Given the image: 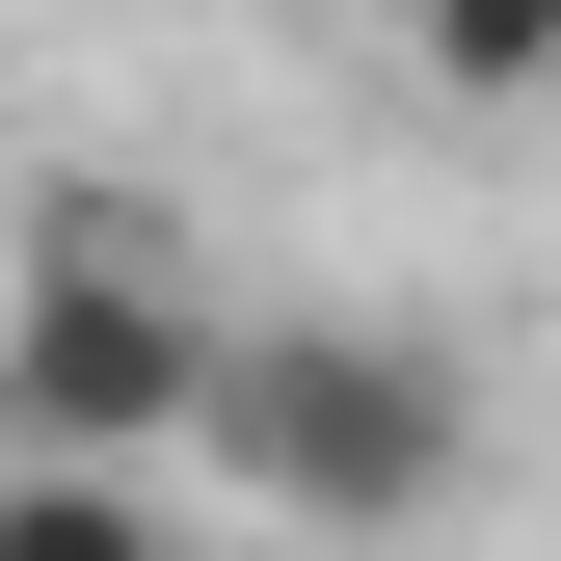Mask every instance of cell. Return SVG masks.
<instances>
[{
	"label": "cell",
	"instance_id": "7a4b0ae2",
	"mask_svg": "<svg viewBox=\"0 0 561 561\" xmlns=\"http://www.w3.org/2000/svg\"><path fill=\"white\" fill-rule=\"evenodd\" d=\"M215 295L134 241V187H54V241L0 267V455H187Z\"/></svg>",
	"mask_w": 561,
	"mask_h": 561
},
{
	"label": "cell",
	"instance_id": "277c9868",
	"mask_svg": "<svg viewBox=\"0 0 561 561\" xmlns=\"http://www.w3.org/2000/svg\"><path fill=\"white\" fill-rule=\"evenodd\" d=\"M401 54H428L455 107H535L561 81V0H401Z\"/></svg>",
	"mask_w": 561,
	"mask_h": 561
},
{
	"label": "cell",
	"instance_id": "6da1fadb",
	"mask_svg": "<svg viewBox=\"0 0 561 561\" xmlns=\"http://www.w3.org/2000/svg\"><path fill=\"white\" fill-rule=\"evenodd\" d=\"M187 455H215L241 508H295V535H428L455 455H481V401H455V347H401V321H215Z\"/></svg>",
	"mask_w": 561,
	"mask_h": 561
},
{
	"label": "cell",
	"instance_id": "3957f363",
	"mask_svg": "<svg viewBox=\"0 0 561 561\" xmlns=\"http://www.w3.org/2000/svg\"><path fill=\"white\" fill-rule=\"evenodd\" d=\"M0 561H187L134 455H0Z\"/></svg>",
	"mask_w": 561,
	"mask_h": 561
}]
</instances>
